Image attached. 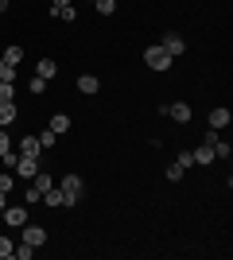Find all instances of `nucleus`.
<instances>
[{"label": "nucleus", "mask_w": 233, "mask_h": 260, "mask_svg": "<svg viewBox=\"0 0 233 260\" xmlns=\"http://www.w3.org/2000/svg\"><path fill=\"white\" fill-rule=\"evenodd\" d=\"M0 217H4L12 229H23V225H27V210H23V206H4V210H0Z\"/></svg>", "instance_id": "obj_5"}, {"label": "nucleus", "mask_w": 233, "mask_h": 260, "mask_svg": "<svg viewBox=\"0 0 233 260\" xmlns=\"http://www.w3.org/2000/svg\"><path fill=\"white\" fill-rule=\"evenodd\" d=\"M16 186V179H12V171L8 167H0V190H12Z\"/></svg>", "instance_id": "obj_23"}, {"label": "nucleus", "mask_w": 233, "mask_h": 260, "mask_svg": "<svg viewBox=\"0 0 233 260\" xmlns=\"http://www.w3.org/2000/svg\"><path fill=\"white\" fill-rule=\"evenodd\" d=\"M97 89H101V82L93 74H82V78H78V93H97Z\"/></svg>", "instance_id": "obj_11"}, {"label": "nucleus", "mask_w": 233, "mask_h": 260, "mask_svg": "<svg viewBox=\"0 0 233 260\" xmlns=\"http://www.w3.org/2000/svg\"><path fill=\"white\" fill-rule=\"evenodd\" d=\"M229 120H233V117H229V109H214V113H210V128H214V132H222Z\"/></svg>", "instance_id": "obj_8"}, {"label": "nucleus", "mask_w": 233, "mask_h": 260, "mask_svg": "<svg viewBox=\"0 0 233 260\" xmlns=\"http://www.w3.org/2000/svg\"><path fill=\"white\" fill-rule=\"evenodd\" d=\"M163 117H171L175 124H187V120L194 117V113H190V105H187V101H171V105H163Z\"/></svg>", "instance_id": "obj_4"}, {"label": "nucleus", "mask_w": 233, "mask_h": 260, "mask_svg": "<svg viewBox=\"0 0 233 260\" xmlns=\"http://www.w3.org/2000/svg\"><path fill=\"white\" fill-rule=\"evenodd\" d=\"M0 82H16V66H8L0 58Z\"/></svg>", "instance_id": "obj_21"}, {"label": "nucleus", "mask_w": 233, "mask_h": 260, "mask_svg": "<svg viewBox=\"0 0 233 260\" xmlns=\"http://www.w3.org/2000/svg\"><path fill=\"white\" fill-rule=\"evenodd\" d=\"M163 175H167V179H171V183H179V179L187 175V167H183V163H179V159H171V163H167V167H163Z\"/></svg>", "instance_id": "obj_15"}, {"label": "nucleus", "mask_w": 233, "mask_h": 260, "mask_svg": "<svg viewBox=\"0 0 233 260\" xmlns=\"http://www.w3.org/2000/svg\"><path fill=\"white\" fill-rule=\"evenodd\" d=\"M190 155H194V163H202V167H206V163H214V148H210V144H198Z\"/></svg>", "instance_id": "obj_12"}, {"label": "nucleus", "mask_w": 233, "mask_h": 260, "mask_svg": "<svg viewBox=\"0 0 233 260\" xmlns=\"http://www.w3.org/2000/svg\"><path fill=\"white\" fill-rule=\"evenodd\" d=\"M51 16H55V20L74 23V20H78V8H74V4H58V8H51Z\"/></svg>", "instance_id": "obj_9"}, {"label": "nucleus", "mask_w": 233, "mask_h": 260, "mask_svg": "<svg viewBox=\"0 0 233 260\" xmlns=\"http://www.w3.org/2000/svg\"><path fill=\"white\" fill-rule=\"evenodd\" d=\"M12 120H16V105H12V101H0V128H8Z\"/></svg>", "instance_id": "obj_14"}, {"label": "nucleus", "mask_w": 233, "mask_h": 260, "mask_svg": "<svg viewBox=\"0 0 233 260\" xmlns=\"http://www.w3.org/2000/svg\"><path fill=\"white\" fill-rule=\"evenodd\" d=\"M47 241V229L43 225H23V245H31V249H39Z\"/></svg>", "instance_id": "obj_7"}, {"label": "nucleus", "mask_w": 233, "mask_h": 260, "mask_svg": "<svg viewBox=\"0 0 233 260\" xmlns=\"http://www.w3.org/2000/svg\"><path fill=\"white\" fill-rule=\"evenodd\" d=\"M0 12H8V0H0Z\"/></svg>", "instance_id": "obj_32"}, {"label": "nucleus", "mask_w": 233, "mask_h": 260, "mask_svg": "<svg viewBox=\"0 0 233 260\" xmlns=\"http://www.w3.org/2000/svg\"><path fill=\"white\" fill-rule=\"evenodd\" d=\"M93 8H97L101 16H113V12H117V0H93Z\"/></svg>", "instance_id": "obj_20"}, {"label": "nucleus", "mask_w": 233, "mask_h": 260, "mask_svg": "<svg viewBox=\"0 0 233 260\" xmlns=\"http://www.w3.org/2000/svg\"><path fill=\"white\" fill-rule=\"evenodd\" d=\"M159 47H163L171 58H179V54L187 51V43H183V35H179V31H163V43H159Z\"/></svg>", "instance_id": "obj_6"}, {"label": "nucleus", "mask_w": 233, "mask_h": 260, "mask_svg": "<svg viewBox=\"0 0 233 260\" xmlns=\"http://www.w3.org/2000/svg\"><path fill=\"white\" fill-rule=\"evenodd\" d=\"M47 128L55 132V136H62V132H70V117H62V113H55V117L47 120Z\"/></svg>", "instance_id": "obj_10"}, {"label": "nucleus", "mask_w": 233, "mask_h": 260, "mask_svg": "<svg viewBox=\"0 0 233 260\" xmlns=\"http://www.w3.org/2000/svg\"><path fill=\"white\" fill-rule=\"evenodd\" d=\"M210 148H214V159H229V155H233V148H229V140H222V136H218V140H214V144H210Z\"/></svg>", "instance_id": "obj_18"}, {"label": "nucleus", "mask_w": 233, "mask_h": 260, "mask_svg": "<svg viewBox=\"0 0 233 260\" xmlns=\"http://www.w3.org/2000/svg\"><path fill=\"white\" fill-rule=\"evenodd\" d=\"M12 152V140H8V128H0V155Z\"/></svg>", "instance_id": "obj_26"}, {"label": "nucleus", "mask_w": 233, "mask_h": 260, "mask_svg": "<svg viewBox=\"0 0 233 260\" xmlns=\"http://www.w3.org/2000/svg\"><path fill=\"white\" fill-rule=\"evenodd\" d=\"M58 190H62V198H66V206H74L78 198L86 194V179H82V175H66V179L58 183Z\"/></svg>", "instance_id": "obj_1"}, {"label": "nucleus", "mask_w": 233, "mask_h": 260, "mask_svg": "<svg viewBox=\"0 0 233 260\" xmlns=\"http://www.w3.org/2000/svg\"><path fill=\"white\" fill-rule=\"evenodd\" d=\"M12 171L20 175V179H35V171H39V155H16V167H12Z\"/></svg>", "instance_id": "obj_2"}, {"label": "nucleus", "mask_w": 233, "mask_h": 260, "mask_svg": "<svg viewBox=\"0 0 233 260\" xmlns=\"http://www.w3.org/2000/svg\"><path fill=\"white\" fill-rule=\"evenodd\" d=\"M35 74H39V78H47V82H51V78L58 74V62H51V58H39V70H35Z\"/></svg>", "instance_id": "obj_16"}, {"label": "nucleus", "mask_w": 233, "mask_h": 260, "mask_svg": "<svg viewBox=\"0 0 233 260\" xmlns=\"http://www.w3.org/2000/svg\"><path fill=\"white\" fill-rule=\"evenodd\" d=\"M0 101H12V82H0Z\"/></svg>", "instance_id": "obj_28"}, {"label": "nucleus", "mask_w": 233, "mask_h": 260, "mask_svg": "<svg viewBox=\"0 0 233 260\" xmlns=\"http://www.w3.org/2000/svg\"><path fill=\"white\" fill-rule=\"evenodd\" d=\"M12 256H20V260H31V256H35V249H31V245H16V252H12Z\"/></svg>", "instance_id": "obj_25"}, {"label": "nucleus", "mask_w": 233, "mask_h": 260, "mask_svg": "<svg viewBox=\"0 0 233 260\" xmlns=\"http://www.w3.org/2000/svg\"><path fill=\"white\" fill-rule=\"evenodd\" d=\"M175 159H179V163H183V167H194V155H190V152H179V155H175Z\"/></svg>", "instance_id": "obj_29"}, {"label": "nucleus", "mask_w": 233, "mask_h": 260, "mask_svg": "<svg viewBox=\"0 0 233 260\" xmlns=\"http://www.w3.org/2000/svg\"><path fill=\"white\" fill-rule=\"evenodd\" d=\"M0 58H4V62H8V66H16V62H23V47H20V43H16V47H8V51L0 54Z\"/></svg>", "instance_id": "obj_19"}, {"label": "nucleus", "mask_w": 233, "mask_h": 260, "mask_svg": "<svg viewBox=\"0 0 233 260\" xmlns=\"http://www.w3.org/2000/svg\"><path fill=\"white\" fill-rule=\"evenodd\" d=\"M4 198H8V190H0V210H4V206H8V202H4Z\"/></svg>", "instance_id": "obj_30"}, {"label": "nucleus", "mask_w": 233, "mask_h": 260, "mask_svg": "<svg viewBox=\"0 0 233 260\" xmlns=\"http://www.w3.org/2000/svg\"><path fill=\"white\" fill-rule=\"evenodd\" d=\"M31 93H47V78H39V74L31 78Z\"/></svg>", "instance_id": "obj_27"}, {"label": "nucleus", "mask_w": 233, "mask_h": 260, "mask_svg": "<svg viewBox=\"0 0 233 260\" xmlns=\"http://www.w3.org/2000/svg\"><path fill=\"white\" fill-rule=\"evenodd\" d=\"M43 202H47V206H66V198H62L58 186H47V190H43Z\"/></svg>", "instance_id": "obj_13"}, {"label": "nucleus", "mask_w": 233, "mask_h": 260, "mask_svg": "<svg viewBox=\"0 0 233 260\" xmlns=\"http://www.w3.org/2000/svg\"><path fill=\"white\" fill-rule=\"evenodd\" d=\"M144 62L152 66V70H167V66L175 62V58H171L163 47H148V51H144Z\"/></svg>", "instance_id": "obj_3"}, {"label": "nucleus", "mask_w": 233, "mask_h": 260, "mask_svg": "<svg viewBox=\"0 0 233 260\" xmlns=\"http://www.w3.org/2000/svg\"><path fill=\"white\" fill-rule=\"evenodd\" d=\"M12 252H16V245H12V241H8V237H0V260H8V256H12Z\"/></svg>", "instance_id": "obj_24"}, {"label": "nucleus", "mask_w": 233, "mask_h": 260, "mask_svg": "<svg viewBox=\"0 0 233 260\" xmlns=\"http://www.w3.org/2000/svg\"><path fill=\"white\" fill-rule=\"evenodd\" d=\"M20 152L23 155H39V152H43V148H39V136H23V140H20Z\"/></svg>", "instance_id": "obj_17"}, {"label": "nucleus", "mask_w": 233, "mask_h": 260, "mask_svg": "<svg viewBox=\"0 0 233 260\" xmlns=\"http://www.w3.org/2000/svg\"><path fill=\"white\" fill-rule=\"evenodd\" d=\"M58 4H70V0H51V8H58Z\"/></svg>", "instance_id": "obj_31"}, {"label": "nucleus", "mask_w": 233, "mask_h": 260, "mask_svg": "<svg viewBox=\"0 0 233 260\" xmlns=\"http://www.w3.org/2000/svg\"><path fill=\"white\" fill-rule=\"evenodd\" d=\"M55 140H58V136H55L51 128H43V132H39V148H55Z\"/></svg>", "instance_id": "obj_22"}]
</instances>
